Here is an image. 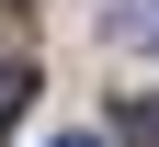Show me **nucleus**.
<instances>
[{"label":"nucleus","instance_id":"nucleus-1","mask_svg":"<svg viewBox=\"0 0 159 147\" xmlns=\"http://www.w3.org/2000/svg\"><path fill=\"white\" fill-rule=\"evenodd\" d=\"M23 102H34V68H0V136L23 124Z\"/></svg>","mask_w":159,"mask_h":147},{"label":"nucleus","instance_id":"nucleus-3","mask_svg":"<svg viewBox=\"0 0 159 147\" xmlns=\"http://www.w3.org/2000/svg\"><path fill=\"white\" fill-rule=\"evenodd\" d=\"M46 147H91V136H46Z\"/></svg>","mask_w":159,"mask_h":147},{"label":"nucleus","instance_id":"nucleus-2","mask_svg":"<svg viewBox=\"0 0 159 147\" xmlns=\"http://www.w3.org/2000/svg\"><path fill=\"white\" fill-rule=\"evenodd\" d=\"M114 136H125V147H159V102H125V113H114Z\"/></svg>","mask_w":159,"mask_h":147}]
</instances>
